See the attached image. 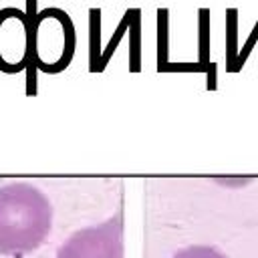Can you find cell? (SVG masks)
Wrapping results in <instances>:
<instances>
[{
  "mask_svg": "<svg viewBox=\"0 0 258 258\" xmlns=\"http://www.w3.org/2000/svg\"><path fill=\"white\" fill-rule=\"evenodd\" d=\"M129 71H141V10L131 8V24H129Z\"/></svg>",
  "mask_w": 258,
  "mask_h": 258,
  "instance_id": "obj_7",
  "label": "cell"
},
{
  "mask_svg": "<svg viewBox=\"0 0 258 258\" xmlns=\"http://www.w3.org/2000/svg\"><path fill=\"white\" fill-rule=\"evenodd\" d=\"M218 87V64L216 62H210L208 71H206V89L208 91H214Z\"/></svg>",
  "mask_w": 258,
  "mask_h": 258,
  "instance_id": "obj_15",
  "label": "cell"
},
{
  "mask_svg": "<svg viewBox=\"0 0 258 258\" xmlns=\"http://www.w3.org/2000/svg\"><path fill=\"white\" fill-rule=\"evenodd\" d=\"M24 75H26V95H36V75H38V69L34 67L32 60H28L26 69H24Z\"/></svg>",
  "mask_w": 258,
  "mask_h": 258,
  "instance_id": "obj_14",
  "label": "cell"
},
{
  "mask_svg": "<svg viewBox=\"0 0 258 258\" xmlns=\"http://www.w3.org/2000/svg\"><path fill=\"white\" fill-rule=\"evenodd\" d=\"M169 62V10L157 8V71Z\"/></svg>",
  "mask_w": 258,
  "mask_h": 258,
  "instance_id": "obj_8",
  "label": "cell"
},
{
  "mask_svg": "<svg viewBox=\"0 0 258 258\" xmlns=\"http://www.w3.org/2000/svg\"><path fill=\"white\" fill-rule=\"evenodd\" d=\"M101 8H89V71L101 73Z\"/></svg>",
  "mask_w": 258,
  "mask_h": 258,
  "instance_id": "obj_5",
  "label": "cell"
},
{
  "mask_svg": "<svg viewBox=\"0 0 258 258\" xmlns=\"http://www.w3.org/2000/svg\"><path fill=\"white\" fill-rule=\"evenodd\" d=\"M52 226V208L46 196L30 183L0 187V254L24 256L36 250Z\"/></svg>",
  "mask_w": 258,
  "mask_h": 258,
  "instance_id": "obj_1",
  "label": "cell"
},
{
  "mask_svg": "<svg viewBox=\"0 0 258 258\" xmlns=\"http://www.w3.org/2000/svg\"><path fill=\"white\" fill-rule=\"evenodd\" d=\"M30 20L24 10L8 6L0 10V71L16 75L30 60Z\"/></svg>",
  "mask_w": 258,
  "mask_h": 258,
  "instance_id": "obj_4",
  "label": "cell"
},
{
  "mask_svg": "<svg viewBox=\"0 0 258 258\" xmlns=\"http://www.w3.org/2000/svg\"><path fill=\"white\" fill-rule=\"evenodd\" d=\"M56 258H123L121 214L99 226L77 230L60 244Z\"/></svg>",
  "mask_w": 258,
  "mask_h": 258,
  "instance_id": "obj_3",
  "label": "cell"
},
{
  "mask_svg": "<svg viewBox=\"0 0 258 258\" xmlns=\"http://www.w3.org/2000/svg\"><path fill=\"white\" fill-rule=\"evenodd\" d=\"M129 24H131V8H129V10H125V14H123V18L119 20V24H117V28H115L113 36L109 38V44L105 46V50H103V54H101V73H103V71H105V67L109 64V60H111L113 52L117 50L119 42L123 40L125 32H129Z\"/></svg>",
  "mask_w": 258,
  "mask_h": 258,
  "instance_id": "obj_10",
  "label": "cell"
},
{
  "mask_svg": "<svg viewBox=\"0 0 258 258\" xmlns=\"http://www.w3.org/2000/svg\"><path fill=\"white\" fill-rule=\"evenodd\" d=\"M238 10L228 8L226 10V71L238 73L236 60H238Z\"/></svg>",
  "mask_w": 258,
  "mask_h": 258,
  "instance_id": "obj_6",
  "label": "cell"
},
{
  "mask_svg": "<svg viewBox=\"0 0 258 258\" xmlns=\"http://www.w3.org/2000/svg\"><path fill=\"white\" fill-rule=\"evenodd\" d=\"M256 42H258V20H256V24H254V28H252L250 36L246 38L244 46H242V48H240V52H238V60H236V69H238V71H242V67L246 64V60H248L250 52L254 50Z\"/></svg>",
  "mask_w": 258,
  "mask_h": 258,
  "instance_id": "obj_13",
  "label": "cell"
},
{
  "mask_svg": "<svg viewBox=\"0 0 258 258\" xmlns=\"http://www.w3.org/2000/svg\"><path fill=\"white\" fill-rule=\"evenodd\" d=\"M30 60L40 73H62L77 48V32L73 18L56 6H48L36 12L30 22Z\"/></svg>",
  "mask_w": 258,
  "mask_h": 258,
  "instance_id": "obj_2",
  "label": "cell"
},
{
  "mask_svg": "<svg viewBox=\"0 0 258 258\" xmlns=\"http://www.w3.org/2000/svg\"><path fill=\"white\" fill-rule=\"evenodd\" d=\"M171 258H228V256L224 252H220L218 248L198 244V246H187V248L175 252Z\"/></svg>",
  "mask_w": 258,
  "mask_h": 258,
  "instance_id": "obj_11",
  "label": "cell"
},
{
  "mask_svg": "<svg viewBox=\"0 0 258 258\" xmlns=\"http://www.w3.org/2000/svg\"><path fill=\"white\" fill-rule=\"evenodd\" d=\"M198 62L210 64V8L198 10Z\"/></svg>",
  "mask_w": 258,
  "mask_h": 258,
  "instance_id": "obj_9",
  "label": "cell"
},
{
  "mask_svg": "<svg viewBox=\"0 0 258 258\" xmlns=\"http://www.w3.org/2000/svg\"><path fill=\"white\" fill-rule=\"evenodd\" d=\"M208 67L202 62H167L157 73H206Z\"/></svg>",
  "mask_w": 258,
  "mask_h": 258,
  "instance_id": "obj_12",
  "label": "cell"
}]
</instances>
